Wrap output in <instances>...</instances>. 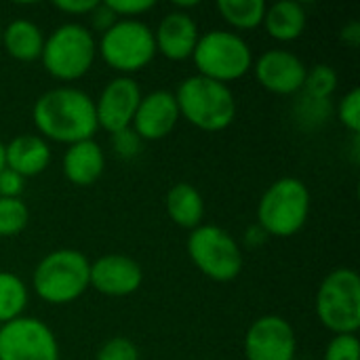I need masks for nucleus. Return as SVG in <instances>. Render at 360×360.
<instances>
[{
    "label": "nucleus",
    "instance_id": "10",
    "mask_svg": "<svg viewBox=\"0 0 360 360\" xmlns=\"http://www.w3.org/2000/svg\"><path fill=\"white\" fill-rule=\"evenodd\" d=\"M0 360H59L53 329L34 316H19L0 325Z\"/></svg>",
    "mask_w": 360,
    "mask_h": 360
},
{
    "label": "nucleus",
    "instance_id": "35",
    "mask_svg": "<svg viewBox=\"0 0 360 360\" xmlns=\"http://www.w3.org/2000/svg\"><path fill=\"white\" fill-rule=\"evenodd\" d=\"M340 38L348 44V46H359L360 44V23L359 21H350L348 25L342 27Z\"/></svg>",
    "mask_w": 360,
    "mask_h": 360
},
{
    "label": "nucleus",
    "instance_id": "14",
    "mask_svg": "<svg viewBox=\"0 0 360 360\" xmlns=\"http://www.w3.org/2000/svg\"><path fill=\"white\" fill-rule=\"evenodd\" d=\"M143 283V270L137 259L122 253H108L91 264V287L108 297L133 295Z\"/></svg>",
    "mask_w": 360,
    "mask_h": 360
},
{
    "label": "nucleus",
    "instance_id": "6",
    "mask_svg": "<svg viewBox=\"0 0 360 360\" xmlns=\"http://www.w3.org/2000/svg\"><path fill=\"white\" fill-rule=\"evenodd\" d=\"M192 59L200 76L221 84L243 78L253 68L249 42L232 30H209L200 34Z\"/></svg>",
    "mask_w": 360,
    "mask_h": 360
},
{
    "label": "nucleus",
    "instance_id": "18",
    "mask_svg": "<svg viewBox=\"0 0 360 360\" xmlns=\"http://www.w3.org/2000/svg\"><path fill=\"white\" fill-rule=\"evenodd\" d=\"M61 169L70 184L78 188H89L105 171V152L95 139L72 143L63 152Z\"/></svg>",
    "mask_w": 360,
    "mask_h": 360
},
{
    "label": "nucleus",
    "instance_id": "11",
    "mask_svg": "<svg viewBox=\"0 0 360 360\" xmlns=\"http://www.w3.org/2000/svg\"><path fill=\"white\" fill-rule=\"evenodd\" d=\"M297 338L293 325L276 314L259 316L245 335L247 360H295Z\"/></svg>",
    "mask_w": 360,
    "mask_h": 360
},
{
    "label": "nucleus",
    "instance_id": "4",
    "mask_svg": "<svg viewBox=\"0 0 360 360\" xmlns=\"http://www.w3.org/2000/svg\"><path fill=\"white\" fill-rule=\"evenodd\" d=\"M95 57L97 40L93 32L78 21H68L44 36L40 61L55 80L74 82L93 68Z\"/></svg>",
    "mask_w": 360,
    "mask_h": 360
},
{
    "label": "nucleus",
    "instance_id": "36",
    "mask_svg": "<svg viewBox=\"0 0 360 360\" xmlns=\"http://www.w3.org/2000/svg\"><path fill=\"white\" fill-rule=\"evenodd\" d=\"M4 169V141L0 139V171Z\"/></svg>",
    "mask_w": 360,
    "mask_h": 360
},
{
    "label": "nucleus",
    "instance_id": "21",
    "mask_svg": "<svg viewBox=\"0 0 360 360\" xmlns=\"http://www.w3.org/2000/svg\"><path fill=\"white\" fill-rule=\"evenodd\" d=\"M306 23H308V15L304 4L293 0H281L266 6L262 25L266 27L270 38L278 42H291L304 34Z\"/></svg>",
    "mask_w": 360,
    "mask_h": 360
},
{
    "label": "nucleus",
    "instance_id": "2",
    "mask_svg": "<svg viewBox=\"0 0 360 360\" xmlns=\"http://www.w3.org/2000/svg\"><path fill=\"white\" fill-rule=\"evenodd\" d=\"M173 95L179 116L200 131L219 133L236 118V97L232 89L200 74L184 78Z\"/></svg>",
    "mask_w": 360,
    "mask_h": 360
},
{
    "label": "nucleus",
    "instance_id": "29",
    "mask_svg": "<svg viewBox=\"0 0 360 360\" xmlns=\"http://www.w3.org/2000/svg\"><path fill=\"white\" fill-rule=\"evenodd\" d=\"M95 360H139V350L129 338H112L99 350Z\"/></svg>",
    "mask_w": 360,
    "mask_h": 360
},
{
    "label": "nucleus",
    "instance_id": "26",
    "mask_svg": "<svg viewBox=\"0 0 360 360\" xmlns=\"http://www.w3.org/2000/svg\"><path fill=\"white\" fill-rule=\"evenodd\" d=\"M331 110H333L331 108V99H312L308 95H302V99H300V103L295 108L297 120L304 127H310V129L323 124L329 118Z\"/></svg>",
    "mask_w": 360,
    "mask_h": 360
},
{
    "label": "nucleus",
    "instance_id": "32",
    "mask_svg": "<svg viewBox=\"0 0 360 360\" xmlns=\"http://www.w3.org/2000/svg\"><path fill=\"white\" fill-rule=\"evenodd\" d=\"M25 190V179L11 169L0 171V198H21Z\"/></svg>",
    "mask_w": 360,
    "mask_h": 360
},
{
    "label": "nucleus",
    "instance_id": "13",
    "mask_svg": "<svg viewBox=\"0 0 360 360\" xmlns=\"http://www.w3.org/2000/svg\"><path fill=\"white\" fill-rule=\"evenodd\" d=\"M257 82L274 93V95H295L302 93L308 65L293 51L287 49H270L253 59V68Z\"/></svg>",
    "mask_w": 360,
    "mask_h": 360
},
{
    "label": "nucleus",
    "instance_id": "5",
    "mask_svg": "<svg viewBox=\"0 0 360 360\" xmlns=\"http://www.w3.org/2000/svg\"><path fill=\"white\" fill-rule=\"evenodd\" d=\"M312 196L297 177H281L268 186L257 205V226L266 236H295L310 217Z\"/></svg>",
    "mask_w": 360,
    "mask_h": 360
},
{
    "label": "nucleus",
    "instance_id": "28",
    "mask_svg": "<svg viewBox=\"0 0 360 360\" xmlns=\"http://www.w3.org/2000/svg\"><path fill=\"white\" fill-rule=\"evenodd\" d=\"M323 360H360V342L356 335H333L327 344Z\"/></svg>",
    "mask_w": 360,
    "mask_h": 360
},
{
    "label": "nucleus",
    "instance_id": "20",
    "mask_svg": "<svg viewBox=\"0 0 360 360\" xmlns=\"http://www.w3.org/2000/svg\"><path fill=\"white\" fill-rule=\"evenodd\" d=\"M0 46L17 61L30 63L40 59L44 46V32L38 23L30 19H13L8 25L2 27V42Z\"/></svg>",
    "mask_w": 360,
    "mask_h": 360
},
{
    "label": "nucleus",
    "instance_id": "7",
    "mask_svg": "<svg viewBox=\"0 0 360 360\" xmlns=\"http://www.w3.org/2000/svg\"><path fill=\"white\" fill-rule=\"evenodd\" d=\"M316 316L333 335H356L360 329V276L352 268L331 270L316 291Z\"/></svg>",
    "mask_w": 360,
    "mask_h": 360
},
{
    "label": "nucleus",
    "instance_id": "17",
    "mask_svg": "<svg viewBox=\"0 0 360 360\" xmlns=\"http://www.w3.org/2000/svg\"><path fill=\"white\" fill-rule=\"evenodd\" d=\"M51 165V146L38 133L15 135L4 143V167L23 179L44 173Z\"/></svg>",
    "mask_w": 360,
    "mask_h": 360
},
{
    "label": "nucleus",
    "instance_id": "31",
    "mask_svg": "<svg viewBox=\"0 0 360 360\" xmlns=\"http://www.w3.org/2000/svg\"><path fill=\"white\" fill-rule=\"evenodd\" d=\"M105 4L116 15V19H137L139 15L154 8L152 0H108Z\"/></svg>",
    "mask_w": 360,
    "mask_h": 360
},
{
    "label": "nucleus",
    "instance_id": "24",
    "mask_svg": "<svg viewBox=\"0 0 360 360\" xmlns=\"http://www.w3.org/2000/svg\"><path fill=\"white\" fill-rule=\"evenodd\" d=\"M338 82L340 78L335 68H331L329 63H316L314 68L308 70L302 93L312 99H331V95L338 89Z\"/></svg>",
    "mask_w": 360,
    "mask_h": 360
},
{
    "label": "nucleus",
    "instance_id": "37",
    "mask_svg": "<svg viewBox=\"0 0 360 360\" xmlns=\"http://www.w3.org/2000/svg\"><path fill=\"white\" fill-rule=\"evenodd\" d=\"M2 27H4V25H2V21H0V42H2Z\"/></svg>",
    "mask_w": 360,
    "mask_h": 360
},
{
    "label": "nucleus",
    "instance_id": "16",
    "mask_svg": "<svg viewBox=\"0 0 360 360\" xmlns=\"http://www.w3.org/2000/svg\"><path fill=\"white\" fill-rule=\"evenodd\" d=\"M198 36H200L198 23L190 13L171 11L160 19L158 27L154 30L156 53H160L171 61L190 59L196 49Z\"/></svg>",
    "mask_w": 360,
    "mask_h": 360
},
{
    "label": "nucleus",
    "instance_id": "23",
    "mask_svg": "<svg viewBox=\"0 0 360 360\" xmlns=\"http://www.w3.org/2000/svg\"><path fill=\"white\" fill-rule=\"evenodd\" d=\"M30 291L27 285L15 274L0 270V325H6L23 316L27 308Z\"/></svg>",
    "mask_w": 360,
    "mask_h": 360
},
{
    "label": "nucleus",
    "instance_id": "22",
    "mask_svg": "<svg viewBox=\"0 0 360 360\" xmlns=\"http://www.w3.org/2000/svg\"><path fill=\"white\" fill-rule=\"evenodd\" d=\"M266 2L264 0H219L217 11L221 19L232 25V32H247L255 30L264 23L266 15Z\"/></svg>",
    "mask_w": 360,
    "mask_h": 360
},
{
    "label": "nucleus",
    "instance_id": "9",
    "mask_svg": "<svg viewBox=\"0 0 360 360\" xmlns=\"http://www.w3.org/2000/svg\"><path fill=\"white\" fill-rule=\"evenodd\" d=\"M188 255L192 264L215 283H230L238 278L245 266L238 240L224 228L202 224L188 236Z\"/></svg>",
    "mask_w": 360,
    "mask_h": 360
},
{
    "label": "nucleus",
    "instance_id": "1",
    "mask_svg": "<svg viewBox=\"0 0 360 360\" xmlns=\"http://www.w3.org/2000/svg\"><path fill=\"white\" fill-rule=\"evenodd\" d=\"M32 122L46 141L78 143L97 133L95 99L76 86H55L44 91L32 108Z\"/></svg>",
    "mask_w": 360,
    "mask_h": 360
},
{
    "label": "nucleus",
    "instance_id": "19",
    "mask_svg": "<svg viewBox=\"0 0 360 360\" xmlns=\"http://www.w3.org/2000/svg\"><path fill=\"white\" fill-rule=\"evenodd\" d=\"M167 215L173 224L186 230H196L202 226L205 219V198L198 192L196 186L188 181H179L169 188L167 198H165Z\"/></svg>",
    "mask_w": 360,
    "mask_h": 360
},
{
    "label": "nucleus",
    "instance_id": "12",
    "mask_svg": "<svg viewBox=\"0 0 360 360\" xmlns=\"http://www.w3.org/2000/svg\"><path fill=\"white\" fill-rule=\"evenodd\" d=\"M141 97V86L133 76L112 78L95 99L97 127L108 131L110 135L129 129Z\"/></svg>",
    "mask_w": 360,
    "mask_h": 360
},
{
    "label": "nucleus",
    "instance_id": "27",
    "mask_svg": "<svg viewBox=\"0 0 360 360\" xmlns=\"http://www.w3.org/2000/svg\"><path fill=\"white\" fill-rule=\"evenodd\" d=\"M335 114L340 118V122L352 133V135H359L360 131V89L354 86L350 89L338 103L335 108Z\"/></svg>",
    "mask_w": 360,
    "mask_h": 360
},
{
    "label": "nucleus",
    "instance_id": "15",
    "mask_svg": "<svg viewBox=\"0 0 360 360\" xmlns=\"http://www.w3.org/2000/svg\"><path fill=\"white\" fill-rule=\"evenodd\" d=\"M179 108L171 91L158 89L141 97L131 129L141 141H158L169 137L179 122Z\"/></svg>",
    "mask_w": 360,
    "mask_h": 360
},
{
    "label": "nucleus",
    "instance_id": "8",
    "mask_svg": "<svg viewBox=\"0 0 360 360\" xmlns=\"http://www.w3.org/2000/svg\"><path fill=\"white\" fill-rule=\"evenodd\" d=\"M97 55L120 76L141 72L156 57L154 30L141 19H116L101 32Z\"/></svg>",
    "mask_w": 360,
    "mask_h": 360
},
{
    "label": "nucleus",
    "instance_id": "30",
    "mask_svg": "<svg viewBox=\"0 0 360 360\" xmlns=\"http://www.w3.org/2000/svg\"><path fill=\"white\" fill-rule=\"evenodd\" d=\"M141 139L137 137V133L129 127V129H122V131H118V133H114L112 135V148H114V152L120 156V158H124V160H131V158H135L139 152H141Z\"/></svg>",
    "mask_w": 360,
    "mask_h": 360
},
{
    "label": "nucleus",
    "instance_id": "33",
    "mask_svg": "<svg viewBox=\"0 0 360 360\" xmlns=\"http://www.w3.org/2000/svg\"><path fill=\"white\" fill-rule=\"evenodd\" d=\"M99 4V0H59L53 6L65 15H74V17H84L91 15L93 8Z\"/></svg>",
    "mask_w": 360,
    "mask_h": 360
},
{
    "label": "nucleus",
    "instance_id": "3",
    "mask_svg": "<svg viewBox=\"0 0 360 360\" xmlns=\"http://www.w3.org/2000/svg\"><path fill=\"white\" fill-rule=\"evenodd\" d=\"M91 287V262L78 249H55L34 268L32 289L51 304L65 306L76 302Z\"/></svg>",
    "mask_w": 360,
    "mask_h": 360
},
{
    "label": "nucleus",
    "instance_id": "34",
    "mask_svg": "<svg viewBox=\"0 0 360 360\" xmlns=\"http://www.w3.org/2000/svg\"><path fill=\"white\" fill-rule=\"evenodd\" d=\"M91 15H93V17H91V19H93V25H95L99 32H105V30L116 21V15L108 8V4H105V2H99V4L93 8V13H91Z\"/></svg>",
    "mask_w": 360,
    "mask_h": 360
},
{
    "label": "nucleus",
    "instance_id": "25",
    "mask_svg": "<svg viewBox=\"0 0 360 360\" xmlns=\"http://www.w3.org/2000/svg\"><path fill=\"white\" fill-rule=\"evenodd\" d=\"M30 209L21 198H0V238H11L27 228Z\"/></svg>",
    "mask_w": 360,
    "mask_h": 360
}]
</instances>
